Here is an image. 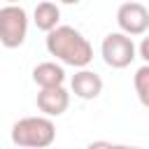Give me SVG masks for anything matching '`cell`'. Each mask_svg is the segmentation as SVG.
Listing matches in <instances>:
<instances>
[{
  "instance_id": "10",
  "label": "cell",
  "mask_w": 149,
  "mask_h": 149,
  "mask_svg": "<svg viewBox=\"0 0 149 149\" xmlns=\"http://www.w3.org/2000/svg\"><path fill=\"white\" fill-rule=\"evenodd\" d=\"M133 86H135V93H137V100L142 102V107L149 109V63H144L142 68L135 70Z\"/></svg>"
},
{
  "instance_id": "2",
  "label": "cell",
  "mask_w": 149,
  "mask_h": 149,
  "mask_svg": "<svg viewBox=\"0 0 149 149\" xmlns=\"http://www.w3.org/2000/svg\"><path fill=\"white\" fill-rule=\"evenodd\" d=\"M56 140V126L51 116H23L12 126V142L16 147L44 149Z\"/></svg>"
},
{
  "instance_id": "9",
  "label": "cell",
  "mask_w": 149,
  "mask_h": 149,
  "mask_svg": "<svg viewBox=\"0 0 149 149\" xmlns=\"http://www.w3.org/2000/svg\"><path fill=\"white\" fill-rule=\"evenodd\" d=\"M33 21H35V26H37L40 30H44V33L54 30V28L58 26V21H61V9H58V5L51 2V0L40 2V5L35 7Z\"/></svg>"
},
{
  "instance_id": "8",
  "label": "cell",
  "mask_w": 149,
  "mask_h": 149,
  "mask_svg": "<svg viewBox=\"0 0 149 149\" xmlns=\"http://www.w3.org/2000/svg\"><path fill=\"white\" fill-rule=\"evenodd\" d=\"M33 81L40 88H44V86H61L65 81V70H63V65H58L54 61L40 63L33 70Z\"/></svg>"
},
{
  "instance_id": "1",
  "label": "cell",
  "mask_w": 149,
  "mask_h": 149,
  "mask_svg": "<svg viewBox=\"0 0 149 149\" xmlns=\"http://www.w3.org/2000/svg\"><path fill=\"white\" fill-rule=\"evenodd\" d=\"M47 51L61 63L72 68H86L93 61L91 42L72 26H56L47 33Z\"/></svg>"
},
{
  "instance_id": "13",
  "label": "cell",
  "mask_w": 149,
  "mask_h": 149,
  "mask_svg": "<svg viewBox=\"0 0 149 149\" xmlns=\"http://www.w3.org/2000/svg\"><path fill=\"white\" fill-rule=\"evenodd\" d=\"M5 2H21V0H5Z\"/></svg>"
},
{
  "instance_id": "4",
  "label": "cell",
  "mask_w": 149,
  "mask_h": 149,
  "mask_svg": "<svg viewBox=\"0 0 149 149\" xmlns=\"http://www.w3.org/2000/svg\"><path fill=\"white\" fill-rule=\"evenodd\" d=\"M100 54H102V61H105L109 68L123 70V68H128V65L135 61L133 37L126 35L123 30H121V33H109V35H105V40H102Z\"/></svg>"
},
{
  "instance_id": "11",
  "label": "cell",
  "mask_w": 149,
  "mask_h": 149,
  "mask_svg": "<svg viewBox=\"0 0 149 149\" xmlns=\"http://www.w3.org/2000/svg\"><path fill=\"white\" fill-rule=\"evenodd\" d=\"M140 56L144 58V63H149V35L140 42Z\"/></svg>"
},
{
  "instance_id": "3",
  "label": "cell",
  "mask_w": 149,
  "mask_h": 149,
  "mask_svg": "<svg viewBox=\"0 0 149 149\" xmlns=\"http://www.w3.org/2000/svg\"><path fill=\"white\" fill-rule=\"evenodd\" d=\"M28 35V14L19 2H7L0 9V44L19 49Z\"/></svg>"
},
{
  "instance_id": "5",
  "label": "cell",
  "mask_w": 149,
  "mask_h": 149,
  "mask_svg": "<svg viewBox=\"0 0 149 149\" xmlns=\"http://www.w3.org/2000/svg\"><path fill=\"white\" fill-rule=\"evenodd\" d=\"M116 23L126 35H144L149 30V9L142 2H123L116 9Z\"/></svg>"
},
{
  "instance_id": "6",
  "label": "cell",
  "mask_w": 149,
  "mask_h": 149,
  "mask_svg": "<svg viewBox=\"0 0 149 149\" xmlns=\"http://www.w3.org/2000/svg\"><path fill=\"white\" fill-rule=\"evenodd\" d=\"M70 107V93L65 86H44L37 93V109L47 116H61Z\"/></svg>"
},
{
  "instance_id": "12",
  "label": "cell",
  "mask_w": 149,
  "mask_h": 149,
  "mask_svg": "<svg viewBox=\"0 0 149 149\" xmlns=\"http://www.w3.org/2000/svg\"><path fill=\"white\" fill-rule=\"evenodd\" d=\"M58 2H63V5H77V2H81V0H58Z\"/></svg>"
},
{
  "instance_id": "7",
  "label": "cell",
  "mask_w": 149,
  "mask_h": 149,
  "mask_svg": "<svg viewBox=\"0 0 149 149\" xmlns=\"http://www.w3.org/2000/svg\"><path fill=\"white\" fill-rule=\"evenodd\" d=\"M70 88L77 98L81 100H93L102 93V79L100 74H95L93 70H86V68H79V72L72 74L70 79Z\"/></svg>"
}]
</instances>
